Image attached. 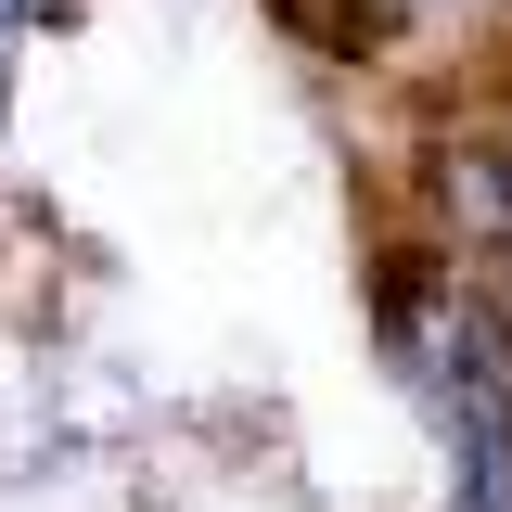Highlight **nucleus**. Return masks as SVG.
I'll use <instances>...</instances> for the list:
<instances>
[{
	"instance_id": "f257e3e1",
	"label": "nucleus",
	"mask_w": 512,
	"mask_h": 512,
	"mask_svg": "<svg viewBox=\"0 0 512 512\" xmlns=\"http://www.w3.org/2000/svg\"><path fill=\"white\" fill-rule=\"evenodd\" d=\"M448 231L461 244H512V141H448Z\"/></svg>"
}]
</instances>
